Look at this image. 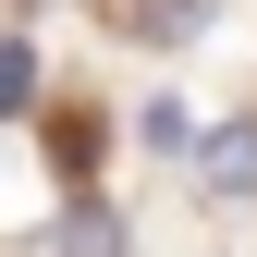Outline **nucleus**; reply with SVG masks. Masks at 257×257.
Wrapping results in <instances>:
<instances>
[{"mask_svg": "<svg viewBox=\"0 0 257 257\" xmlns=\"http://www.w3.org/2000/svg\"><path fill=\"white\" fill-rule=\"evenodd\" d=\"M196 172L220 184V196H245V184H257V122H220V135L196 147Z\"/></svg>", "mask_w": 257, "mask_h": 257, "instance_id": "f257e3e1", "label": "nucleus"}, {"mask_svg": "<svg viewBox=\"0 0 257 257\" xmlns=\"http://www.w3.org/2000/svg\"><path fill=\"white\" fill-rule=\"evenodd\" d=\"M61 257H122V220L98 196H74V208H61Z\"/></svg>", "mask_w": 257, "mask_h": 257, "instance_id": "f03ea898", "label": "nucleus"}, {"mask_svg": "<svg viewBox=\"0 0 257 257\" xmlns=\"http://www.w3.org/2000/svg\"><path fill=\"white\" fill-rule=\"evenodd\" d=\"M147 147H196V110H184V98H147Z\"/></svg>", "mask_w": 257, "mask_h": 257, "instance_id": "7ed1b4c3", "label": "nucleus"}, {"mask_svg": "<svg viewBox=\"0 0 257 257\" xmlns=\"http://www.w3.org/2000/svg\"><path fill=\"white\" fill-rule=\"evenodd\" d=\"M25 98H37V61H25L13 37H0V110H25Z\"/></svg>", "mask_w": 257, "mask_h": 257, "instance_id": "20e7f679", "label": "nucleus"}]
</instances>
